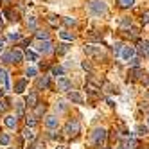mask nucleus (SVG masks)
Returning a JSON list of instances; mask_svg holds the SVG:
<instances>
[{
  "label": "nucleus",
  "instance_id": "obj_5",
  "mask_svg": "<svg viewBox=\"0 0 149 149\" xmlns=\"http://www.w3.org/2000/svg\"><path fill=\"white\" fill-rule=\"evenodd\" d=\"M84 52H86L88 56H95V58H102V50L101 47H95V45H84Z\"/></svg>",
  "mask_w": 149,
  "mask_h": 149
},
{
  "label": "nucleus",
  "instance_id": "obj_8",
  "mask_svg": "<svg viewBox=\"0 0 149 149\" xmlns=\"http://www.w3.org/2000/svg\"><path fill=\"white\" fill-rule=\"evenodd\" d=\"M0 84H4L6 90L11 88V83H9V74H7L4 68H0Z\"/></svg>",
  "mask_w": 149,
  "mask_h": 149
},
{
  "label": "nucleus",
  "instance_id": "obj_19",
  "mask_svg": "<svg viewBox=\"0 0 149 149\" xmlns=\"http://www.w3.org/2000/svg\"><path fill=\"white\" fill-rule=\"evenodd\" d=\"M36 38H38L40 41H47V40H49V33H47V31H38V33H36Z\"/></svg>",
  "mask_w": 149,
  "mask_h": 149
},
{
  "label": "nucleus",
  "instance_id": "obj_12",
  "mask_svg": "<svg viewBox=\"0 0 149 149\" xmlns=\"http://www.w3.org/2000/svg\"><path fill=\"white\" fill-rule=\"evenodd\" d=\"M25 86H27V81H25V79H20V81L16 83V86H15V92H16V93H24Z\"/></svg>",
  "mask_w": 149,
  "mask_h": 149
},
{
  "label": "nucleus",
  "instance_id": "obj_37",
  "mask_svg": "<svg viewBox=\"0 0 149 149\" xmlns=\"http://www.w3.org/2000/svg\"><path fill=\"white\" fill-rule=\"evenodd\" d=\"M29 27H31V29H34V27H36V20H34V18H31V20H29Z\"/></svg>",
  "mask_w": 149,
  "mask_h": 149
},
{
  "label": "nucleus",
  "instance_id": "obj_22",
  "mask_svg": "<svg viewBox=\"0 0 149 149\" xmlns=\"http://www.w3.org/2000/svg\"><path fill=\"white\" fill-rule=\"evenodd\" d=\"M136 135H140V136H144V135H147V126H136Z\"/></svg>",
  "mask_w": 149,
  "mask_h": 149
},
{
  "label": "nucleus",
  "instance_id": "obj_30",
  "mask_svg": "<svg viewBox=\"0 0 149 149\" xmlns=\"http://www.w3.org/2000/svg\"><path fill=\"white\" fill-rule=\"evenodd\" d=\"M131 74H133V79H140V77L144 76V74H142V70H140V68H135V70H133Z\"/></svg>",
  "mask_w": 149,
  "mask_h": 149
},
{
  "label": "nucleus",
  "instance_id": "obj_25",
  "mask_svg": "<svg viewBox=\"0 0 149 149\" xmlns=\"http://www.w3.org/2000/svg\"><path fill=\"white\" fill-rule=\"evenodd\" d=\"M36 117H27L25 119V124H27V127H33V126H36Z\"/></svg>",
  "mask_w": 149,
  "mask_h": 149
},
{
  "label": "nucleus",
  "instance_id": "obj_35",
  "mask_svg": "<svg viewBox=\"0 0 149 149\" xmlns=\"http://www.w3.org/2000/svg\"><path fill=\"white\" fill-rule=\"evenodd\" d=\"M130 63H131V67H138L140 59H138V58H133V59H130Z\"/></svg>",
  "mask_w": 149,
  "mask_h": 149
},
{
  "label": "nucleus",
  "instance_id": "obj_2",
  "mask_svg": "<svg viewBox=\"0 0 149 149\" xmlns=\"http://www.w3.org/2000/svg\"><path fill=\"white\" fill-rule=\"evenodd\" d=\"M90 138H92L93 146L101 147L104 144V140H106V130H102V127H95V130L92 131V135H90Z\"/></svg>",
  "mask_w": 149,
  "mask_h": 149
},
{
  "label": "nucleus",
  "instance_id": "obj_15",
  "mask_svg": "<svg viewBox=\"0 0 149 149\" xmlns=\"http://www.w3.org/2000/svg\"><path fill=\"white\" fill-rule=\"evenodd\" d=\"M147 50H149V41H140L138 43V52L140 54H147Z\"/></svg>",
  "mask_w": 149,
  "mask_h": 149
},
{
  "label": "nucleus",
  "instance_id": "obj_40",
  "mask_svg": "<svg viewBox=\"0 0 149 149\" xmlns=\"http://www.w3.org/2000/svg\"><path fill=\"white\" fill-rule=\"evenodd\" d=\"M119 149H131V147L127 146V144H122V146H119Z\"/></svg>",
  "mask_w": 149,
  "mask_h": 149
},
{
  "label": "nucleus",
  "instance_id": "obj_29",
  "mask_svg": "<svg viewBox=\"0 0 149 149\" xmlns=\"http://www.w3.org/2000/svg\"><path fill=\"white\" fill-rule=\"evenodd\" d=\"M59 36H61L63 40H67V41H72V40H74V36H72L70 33H67V31H63V33H59Z\"/></svg>",
  "mask_w": 149,
  "mask_h": 149
},
{
  "label": "nucleus",
  "instance_id": "obj_36",
  "mask_svg": "<svg viewBox=\"0 0 149 149\" xmlns=\"http://www.w3.org/2000/svg\"><path fill=\"white\" fill-rule=\"evenodd\" d=\"M18 38H20L18 33H11V34H9V40H11V41H15V40H18Z\"/></svg>",
  "mask_w": 149,
  "mask_h": 149
},
{
  "label": "nucleus",
  "instance_id": "obj_11",
  "mask_svg": "<svg viewBox=\"0 0 149 149\" xmlns=\"http://www.w3.org/2000/svg\"><path fill=\"white\" fill-rule=\"evenodd\" d=\"M9 56H11V63H20L24 59V54L20 50H11L9 52Z\"/></svg>",
  "mask_w": 149,
  "mask_h": 149
},
{
  "label": "nucleus",
  "instance_id": "obj_32",
  "mask_svg": "<svg viewBox=\"0 0 149 149\" xmlns=\"http://www.w3.org/2000/svg\"><path fill=\"white\" fill-rule=\"evenodd\" d=\"M63 22H65V25L70 27V25H76V24H77V20H76V18H65Z\"/></svg>",
  "mask_w": 149,
  "mask_h": 149
},
{
  "label": "nucleus",
  "instance_id": "obj_39",
  "mask_svg": "<svg viewBox=\"0 0 149 149\" xmlns=\"http://www.w3.org/2000/svg\"><path fill=\"white\" fill-rule=\"evenodd\" d=\"M83 68H84V70H90V63L84 61V63H83Z\"/></svg>",
  "mask_w": 149,
  "mask_h": 149
},
{
  "label": "nucleus",
  "instance_id": "obj_24",
  "mask_svg": "<svg viewBox=\"0 0 149 149\" xmlns=\"http://www.w3.org/2000/svg\"><path fill=\"white\" fill-rule=\"evenodd\" d=\"M9 140H11V138H9V135H7V133H2V135H0V144H2V146H7V144H9Z\"/></svg>",
  "mask_w": 149,
  "mask_h": 149
},
{
  "label": "nucleus",
  "instance_id": "obj_3",
  "mask_svg": "<svg viewBox=\"0 0 149 149\" xmlns=\"http://www.w3.org/2000/svg\"><path fill=\"white\" fill-rule=\"evenodd\" d=\"M63 133H65V136H68V138L76 136L79 133V122L77 120H68L67 126L63 127Z\"/></svg>",
  "mask_w": 149,
  "mask_h": 149
},
{
  "label": "nucleus",
  "instance_id": "obj_34",
  "mask_svg": "<svg viewBox=\"0 0 149 149\" xmlns=\"http://www.w3.org/2000/svg\"><path fill=\"white\" fill-rule=\"evenodd\" d=\"M113 50H115V54H117V56H120V50H122V45H120V43H117V45L113 47Z\"/></svg>",
  "mask_w": 149,
  "mask_h": 149
},
{
  "label": "nucleus",
  "instance_id": "obj_1",
  "mask_svg": "<svg viewBox=\"0 0 149 149\" xmlns=\"http://www.w3.org/2000/svg\"><path fill=\"white\" fill-rule=\"evenodd\" d=\"M88 11L93 16H102V15H106L108 7H106V2H102V0H92L88 4Z\"/></svg>",
  "mask_w": 149,
  "mask_h": 149
},
{
  "label": "nucleus",
  "instance_id": "obj_42",
  "mask_svg": "<svg viewBox=\"0 0 149 149\" xmlns=\"http://www.w3.org/2000/svg\"><path fill=\"white\" fill-rule=\"evenodd\" d=\"M56 149H67V147H65V146H58Z\"/></svg>",
  "mask_w": 149,
  "mask_h": 149
},
{
  "label": "nucleus",
  "instance_id": "obj_7",
  "mask_svg": "<svg viewBox=\"0 0 149 149\" xmlns=\"http://www.w3.org/2000/svg\"><path fill=\"white\" fill-rule=\"evenodd\" d=\"M34 49L38 52H43V54H49V52H52V43L47 40V41H40L38 45H34Z\"/></svg>",
  "mask_w": 149,
  "mask_h": 149
},
{
  "label": "nucleus",
  "instance_id": "obj_31",
  "mask_svg": "<svg viewBox=\"0 0 149 149\" xmlns=\"http://www.w3.org/2000/svg\"><path fill=\"white\" fill-rule=\"evenodd\" d=\"M140 20H142V24H144V25H147V24H149V11H144Z\"/></svg>",
  "mask_w": 149,
  "mask_h": 149
},
{
  "label": "nucleus",
  "instance_id": "obj_28",
  "mask_svg": "<svg viewBox=\"0 0 149 149\" xmlns=\"http://www.w3.org/2000/svg\"><path fill=\"white\" fill-rule=\"evenodd\" d=\"M58 22H59L58 16H54V15H50V16H49V24H50L52 27H58Z\"/></svg>",
  "mask_w": 149,
  "mask_h": 149
},
{
  "label": "nucleus",
  "instance_id": "obj_17",
  "mask_svg": "<svg viewBox=\"0 0 149 149\" xmlns=\"http://www.w3.org/2000/svg\"><path fill=\"white\" fill-rule=\"evenodd\" d=\"M38 88H49V76H43L38 79Z\"/></svg>",
  "mask_w": 149,
  "mask_h": 149
},
{
  "label": "nucleus",
  "instance_id": "obj_27",
  "mask_svg": "<svg viewBox=\"0 0 149 149\" xmlns=\"http://www.w3.org/2000/svg\"><path fill=\"white\" fill-rule=\"evenodd\" d=\"M45 113V104H36V117H41V115H43Z\"/></svg>",
  "mask_w": 149,
  "mask_h": 149
},
{
  "label": "nucleus",
  "instance_id": "obj_23",
  "mask_svg": "<svg viewBox=\"0 0 149 149\" xmlns=\"http://www.w3.org/2000/svg\"><path fill=\"white\" fill-rule=\"evenodd\" d=\"M24 136L27 138V140H34V138H36V135H34L33 131H31L29 127H27V130H24Z\"/></svg>",
  "mask_w": 149,
  "mask_h": 149
},
{
  "label": "nucleus",
  "instance_id": "obj_4",
  "mask_svg": "<svg viewBox=\"0 0 149 149\" xmlns=\"http://www.w3.org/2000/svg\"><path fill=\"white\" fill-rule=\"evenodd\" d=\"M58 90L59 92H70L72 90V81L68 77H58Z\"/></svg>",
  "mask_w": 149,
  "mask_h": 149
},
{
  "label": "nucleus",
  "instance_id": "obj_9",
  "mask_svg": "<svg viewBox=\"0 0 149 149\" xmlns=\"http://www.w3.org/2000/svg\"><path fill=\"white\" fill-rule=\"evenodd\" d=\"M45 126L49 127V130H54V127H58V117L49 115L47 119H45Z\"/></svg>",
  "mask_w": 149,
  "mask_h": 149
},
{
  "label": "nucleus",
  "instance_id": "obj_41",
  "mask_svg": "<svg viewBox=\"0 0 149 149\" xmlns=\"http://www.w3.org/2000/svg\"><path fill=\"white\" fill-rule=\"evenodd\" d=\"M4 47V38H0V49Z\"/></svg>",
  "mask_w": 149,
  "mask_h": 149
},
{
  "label": "nucleus",
  "instance_id": "obj_20",
  "mask_svg": "<svg viewBox=\"0 0 149 149\" xmlns=\"http://www.w3.org/2000/svg\"><path fill=\"white\" fill-rule=\"evenodd\" d=\"M24 111H25V102H16V113H18V117H22Z\"/></svg>",
  "mask_w": 149,
  "mask_h": 149
},
{
  "label": "nucleus",
  "instance_id": "obj_44",
  "mask_svg": "<svg viewBox=\"0 0 149 149\" xmlns=\"http://www.w3.org/2000/svg\"><path fill=\"white\" fill-rule=\"evenodd\" d=\"M147 56H149V50H147Z\"/></svg>",
  "mask_w": 149,
  "mask_h": 149
},
{
  "label": "nucleus",
  "instance_id": "obj_13",
  "mask_svg": "<svg viewBox=\"0 0 149 149\" xmlns=\"http://www.w3.org/2000/svg\"><path fill=\"white\" fill-rule=\"evenodd\" d=\"M25 104H27V106H36V104H38V95H36V93H31V95H27Z\"/></svg>",
  "mask_w": 149,
  "mask_h": 149
},
{
  "label": "nucleus",
  "instance_id": "obj_14",
  "mask_svg": "<svg viewBox=\"0 0 149 149\" xmlns=\"http://www.w3.org/2000/svg\"><path fill=\"white\" fill-rule=\"evenodd\" d=\"M117 4H119V7H122V9H127V7H133L135 0H117Z\"/></svg>",
  "mask_w": 149,
  "mask_h": 149
},
{
  "label": "nucleus",
  "instance_id": "obj_10",
  "mask_svg": "<svg viewBox=\"0 0 149 149\" xmlns=\"http://www.w3.org/2000/svg\"><path fill=\"white\" fill-rule=\"evenodd\" d=\"M68 101L76 102V104H83V95L79 92H70L68 93Z\"/></svg>",
  "mask_w": 149,
  "mask_h": 149
},
{
  "label": "nucleus",
  "instance_id": "obj_33",
  "mask_svg": "<svg viewBox=\"0 0 149 149\" xmlns=\"http://www.w3.org/2000/svg\"><path fill=\"white\" fill-rule=\"evenodd\" d=\"M25 74H27L29 77H34V76H36V68H34V67H31V68H27V72H25Z\"/></svg>",
  "mask_w": 149,
  "mask_h": 149
},
{
  "label": "nucleus",
  "instance_id": "obj_38",
  "mask_svg": "<svg viewBox=\"0 0 149 149\" xmlns=\"http://www.w3.org/2000/svg\"><path fill=\"white\" fill-rule=\"evenodd\" d=\"M6 108H7V106H6V102H4V101H0V111H4Z\"/></svg>",
  "mask_w": 149,
  "mask_h": 149
},
{
  "label": "nucleus",
  "instance_id": "obj_26",
  "mask_svg": "<svg viewBox=\"0 0 149 149\" xmlns=\"http://www.w3.org/2000/svg\"><path fill=\"white\" fill-rule=\"evenodd\" d=\"M52 74H54V76H63V74H65V70H63V67H52Z\"/></svg>",
  "mask_w": 149,
  "mask_h": 149
},
{
  "label": "nucleus",
  "instance_id": "obj_45",
  "mask_svg": "<svg viewBox=\"0 0 149 149\" xmlns=\"http://www.w3.org/2000/svg\"><path fill=\"white\" fill-rule=\"evenodd\" d=\"M147 122H149V120H147Z\"/></svg>",
  "mask_w": 149,
  "mask_h": 149
},
{
  "label": "nucleus",
  "instance_id": "obj_21",
  "mask_svg": "<svg viewBox=\"0 0 149 149\" xmlns=\"http://www.w3.org/2000/svg\"><path fill=\"white\" fill-rule=\"evenodd\" d=\"M68 52V45L67 43H59L58 45V54H67Z\"/></svg>",
  "mask_w": 149,
  "mask_h": 149
},
{
  "label": "nucleus",
  "instance_id": "obj_16",
  "mask_svg": "<svg viewBox=\"0 0 149 149\" xmlns=\"http://www.w3.org/2000/svg\"><path fill=\"white\" fill-rule=\"evenodd\" d=\"M4 122H6V126H7V127H15V126H16V117H13V115H7Z\"/></svg>",
  "mask_w": 149,
  "mask_h": 149
},
{
  "label": "nucleus",
  "instance_id": "obj_6",
  "mask_svg": "<svg viewBox=\"0 0 149 149\" xmlns=\"http://www.w3.org/2000/svg\"><path fill=\"white\" fill-rule=\"evenodd\" d=\"M120 58H122L124 61L133 59V58H135V47H122V50H120Z\"/></svg>",
  "mask_w": 149,
  "mask_h": 149
},
{
  "label": "nucleus",
  "instance_id": "obj_43",
  "mask_svg": "<svg viewBox=\"0 0 149 149\" xmlns=\"http://www.w3.org/2000/svg\"><path fill=\"white\" fill-rule=\"evenodd\" d=\"M144 83H146V84H149V77H146V79H144Z\"/></svg>",
  "mask_w": 149,
  "mask_h": 149
},
{
  "label": "nucleus",
  "instance_id": "obj_18",
  "mask_svg": "<svg viewBox=\"0 0 149 149\" xmlns=\"http://www.w3.org/2000/svg\"><path fill=\"white\" fill-rule=\"evenodd\" d=\"M25 58L29 59V61H38V56H36V52L34 50H25Z\"/></svg>",
  "mask_w": 149,
  "mask_h": 149
}]
</instances>
